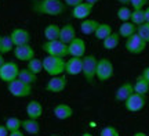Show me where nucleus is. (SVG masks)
<instances>
[{
	"mask_svg": "<svg viewBox=\"0 0 149 136\" xmlns=\"http://www.w3.org/2000/svg\"><path fill=\"white\" fill-rule=\"evenodd\" d=\"M31 8L39 16L58 17L66 11V6L62 0H32Z\"/></svg>",
	"mask_w": 149,
	"mask_h": 136,
	"instance_id": "f257e3e1",
	"label": "nucleus"
},
{
	"mask_svg": "<svg viewBox=\"0 0 149 136\" xmlns=\"http://www.w3.org/2000/svg\"><path fill=\"white\" fill-rule=\"evenodd\" d=\"M43 71L50 76H58L65 74V58L46 56L43 58Z\"/></svg>",
	"mask_w": 149,
	"mask_h": 136,
	"instance_id": "f03ea898",
	"label": "nucleus"
},
{
	"mask_svg": "<svg viewBox=\"0 0 149 136\" xmlns=\"http://www.w3.org/2000/svg\"><path fill=\"white\" fill-rule=\"evenodd\" d=\"M97 58L94 54H86L83 57V70H81V75L84 78V81L88 85H94L95 82V71H97Z\"/></svg>",
	"mask_w": 149,
	"mask_h": 136,
	"instance_id": "7ed1b4c3",
	"label": "nucleus"
},
{
	"mask_svg": "<svg viewBox=\"0 0 149 136\" xmlns=\"http://www.w3.org/2000/svg\"><path fill=\"white\" fill-rule=\"evenodd\" d=\"M42 50L47 56L59 57V58H66L68 53V44L62 43L61 40H51V42H44L42 44Z\"/></svg>",
	"mask_w": 149,
	"mask_h": 136,
	"instance_id": "20e7f679",
	"label": "nucleus"
},
{
	"mask_svg": "<svg viewBox=\"0 0 149 136\" xmlns=\"http://www.w3.org/2000/svg\"><path fill=\"white\" fill-rule=\"evenodd\" d=\"M113 72H115V67H113V63H112L109 58H98V63H97V71H95V78L100 82H107L109 81L112 76H113Z\"/></svg>",
	"mask_w": 149,
	"mask_h": 136,
	"instance_id": "39448f33",
	"label": "nucleus"
},
{
	"mask_svg": "<svg viewBox=\"0 0 149 136\" xmlns=\"http://www.w3.org/2000/svg\"><path fill=\"white\" fill-rule=\"evenodd\" d=\"M7 90L10 92L11 96L18 97V99L29 97L32 94V86L21 82L19 79H14V81L8 82L7 83Z\"/></svg>",
	"mask_w": 149,
	"mask_h": 136,
	"instance_id": "423d86ee",
	"label": "nucleus"
},
{
	"mask_svg": "<svg viewBox=\"0 0 149 136\" xmlns=\"http://www.w3.org/2000/svg\"><path fill=\"white\" fill-rule=\"evenodd\" d=\"M146 44L142 39L138 36V33H134L133 36L126 39L124 42V49L127 50L130 54H134V56H138V54H142L146 49Z\"/></svg>",
	"mask_w": 149,
	"mask_h": 136,
	"instance_id": "0eeeda50",
	"label": "nucleus"
},
{
	"mask_svg": "<svg viewBox=\"0 0 149 136\" xmlns=\"http://www.w3.org/2000/svg\"><path fill=\"white\" fill-rule=\"evenodd\" d=\"M18 72H19V68H18V64L14 63V61H6L3 66L0 67V79L6 83L14 81L18 78Z\"/></svg>",
	"mask_w": 149,
	"mask_h": 136,
	"instance_id": "6e6552de",
	"label": "nucleus"
},
{
	"mask_svg": "<svg viewBox=\"0 0 149 136\" xmlns=\"http://www.w3.org/2000/svg\"><path fill=\"white\" fill-rule=\"evenodd\" d=\"M146 106V96H141L138 93H133L124 101V109L130 113H138Z\"/></svg>",
	"mask_w": 149,
	"mask_h": 136,
	"instance_id": "1a4fd4ad",
	"label": "nucleus"
},
{
	"mask_svg": "<svg viewBox=\"0 0 149 136\" xmlns=\"http://www.w3.org/2000/svg\"><path fill=\"white\" fill-rule=\"evenodd\" d=\"M68 86V79L65 75L51 76L50 81L46 83V90L48 93H61Z\"/></svg>",
	"mask_w": 149,
	"mask_h": 136,
	"instance_id": "9d476101",
	"label": "nucleus"
},
{
	"mask_svg": "<svg viewBox=\"0 0 149 136\" xmlns=\"http://www.w3.org/2000/svg\"><path fill=\"white\" fill-rule=\"evenodd\" d=\"M10 38L13 40L14 46H24V44H29L31 43V33L29 31L24 29V28H14L10 32Z\"/></svg>",
	"mask_w": 149,
	"mask_h": 136,
	"instance_id": "9b49d317",
	"label": "nucleus"
},
{
	"mask_svg": "<svg viewBox=\"0 0 149 136\" xmlns=\"http://www.w3.org/2000/svg\"><path fill=\"white\" fill-rule=\"evenodd\" d=\"M81 70H83V57H69L68 60H65V74L66 75H80Z\"/></svg>",
	"mask_w": 149,
	"mask_h": 136,
	"instance_id": "f8f14e48",
	"label": "nucleus"
},
{
	"mask_svg": "<svg viewBox=\"0 0 149 136\" xmlns=\"http://www.w3.org/2000/svg\"><path fill=\"white\" fill-rule=\"evenodd\" d=\"M14 57L17 60L24 61V63H28L32 58H35V49H33L31 44H24V46H15L14 47Z\"/></svg>",
	"mask_w": 149,
	"mask_h": 136,
	"instance_id": "ddd939ff",
	"label": "nucleus"
},
{
	"mask_svg": "<svg viewBox=\"0 0 149 136\" xmlns=\"http://www.w3.org/2000/svg\"><path fill=\"white\" fill-rule=\"evenodd\" d=\"M86 50H87V46H86L84 39H81V38H74L73 40L68 44L69 57H84Z\"/></svg>",
	"mask_w": 149,
	"mask_h": 136,
	"instance_id": "4468645a",
	"label": "nucleus"
},
{
	"mask_svg": "<svg viewBox=\"0 0 149 136\" xmlns=\"http://www.w3.org/2000/svg\"><path fill=\"white\" fill-rule=\"evenodd\" d=\"M93 7H94V6L83 1V3L74 6L73 8H72V17L76 18V20H80V21L87 20V18L91 16V13H93Z\"/></svg>",
	"mask_w": 149,
	"mask_h": 136,
	"instance_id": "2eb2a0df",
	"label": "nucleus"
},
{
	"mask_svg": "<svg viewBox=\"0 0 149 136\" xmlns=\"http://www.w3.org/2000/svg\"><path fill=\"white\" fill-rule=\"evenodd\" d=\"M133 93H134L133 83L131 82H124V83H122L116 89V92H115V100L120 101V103H124Z\"/></svg>",
	"mask_w": 149,
	"mask_h": 136,
	"instance_id": "dca6fc26",
	"label": "nucleus"
},
{
	"mask_svg": "<svg viewBox=\"0 0 149 136\" xmlns=\"http://www.w3.org/2000/svg\"><path fill=\"white\" fill-rule=\"evenodd\" d=\"M55 118L59 121H65V120H69L70 117L73 115V109L70 107L69 104H65V103H59L57 104L53 110Z\"/></svg>",
	"mask_w": 149,
	"mask_h": 136,
	"instance_id": "f3484780",
	"label": "nucleus"
},
{
	"mask_svg": "<svg viewBox=\"0 0 149 136\" xmlns=\"http://www.w3.org/2000/svg\"><path fill=\"white\" fill-rule=\"evenodd\" d=\"M43 104L40 101H37V100H31L29 103L26 104V115L28 118H31V120H37L43 115Z\"/></svg>",
	"mask_w": 149,
	"mask_h": 136,
	"instance_id": "a211bd4d",
	"label": "nucleus"
},
{
	"mask_svg": "<svg viewBox=\"0 0 149 136\" xmlns=\"http://www.w3.org/2000/svg\"><path fill=\"white\" fill-rule=\"evenodd\" d=\"M76 36V29L72 24H65L59 29V40L65 44H69Z\"/></svg>",
	"mask_w": 149,
	"mask_h": 136,
	"instance_id": "6ab92c4d",
	"label": "nucleus"
},
{
	"mask_svg": "<svg viewBox=\"0 0 149 136\" xmlns=\"http://www.w3.org/2000/svg\"><path fill=\"white\" fill-rule=\"evenodd\" d=\"M25 133L28 135H37L40 132V124L37 120H31V118H26V120H22V128Z\"/></svg>",
	"mask_w": 149,
	"mask_h": 136,
	"instance_id": "aec40b11",
	"label": "nucleus"
},
{
	"mask_svg": "<svg viewBox=\"0 0 149 136\" xmlns=\"http://www.w3.org/2000/svg\"><path fill=\"white\" fill-rule=\"evenodd\" d=\"M59 29L61 27L57 24H48L47 27L44 28L43 35L46 38V42H51V40H59Z\"/></svg>",
	"mask_w": 149,
	"mask_h": 136,
	"instance_id": "412c9836",
	"label": "nucleus"
},
{
	"mask_svg": "<svg viewBox=\"0 0 149 136\" xmlns=\"http://www.w3.org/2000/svg\"><path fill=\"white\" fill-rule=\"evenodd\" d=\"M98 25H100V22L95 21V20H91V18L83 20L80 22V32L83 35H94Z\"/></svg>",
	"mask_w": 149,
	"mask_h": 136,
	"instance_id": "4be33fe9",
	"label": "nucleus"
},
{
	"mask_svg": "<svg viewBox=\"0 0 149 136\" xmlns=\"http://www.w3.org/2000/svg\"><path fill=\"white\" fill-rule=\"evenodd\" d=\"M117 33H119V36H120V38L127 39V38H130V36H133L134 33H137V27L134 25L133 22H130V21L122 22V24H120V27H119Z\"/></svg>",
	"mask_w": 149,
	"mask_h": 136,
	"instance_id": "5701e85b",
	"label": "nucleus"
},
{
	"mask_svg": "<svg viewBox=\"0 0 149 136\" xmlns=\"http://www.w3.org/2000/svg\"><path fill=\"white\" fill-rule=\"evenodd\" d=\"M17 79H19L21 82L32 86V85H35L37 82V75H35L33 72H31L28 68H19V72H18V78H17Z\"/></svg>",
	"mask_w": 149,
	"mask_h": 136,
	"instance_id": "b1692460",
	"label": "nucleus"
},
{
	"mask_svg": "<svg viewBox=\"0 0 149 136\" xmlns=\"http://www.w3.org/2000/svg\"><path fill=\"white\" fill-rule=\"evenodd\" d=\"M133 87H134V93H138L141 96H146L149 93V83L141 75L137 76L135 82L133 83Z\"/></svg>",
	"mask_w": 149,
	"mask_h": 136,
	"instance_id": "393cba45",
	"label": "nucleus"
},
{
	"mask_svg": "<svg viewBox=\"0 0 149 136\" xmlns=\"http://www.w3.org/2000/svg\"><path fill=\"white\" fill-rule=\"evenodd\" d=\"M112 32H113V29H112V27L109 24H107V22H100V25L97 27L94 35H95V38L98 39V40H105Z\"/></svg>",
	"mask_w": 149,
	"mask_h": 136,
	"instance_id": "a878e982",
	"label": "nucleus"
},
{
	"mask_svg": "<svg viewBox=\"0 0 149 136\" xmlns=\"http://www.w3.org/2000/svg\"><path fill=\"white\" fill-rule=\"evenodd\" d=\"M119 43H120V36H119L117 32H112L105 40H102V46H104V49L107 50L116 49L119 46Z\"/></svg>",
	"mask_w": 149,
	"mask_h": 136,
	"instance_id": "bb28decb",
	"label": "nucleus"
},
{
	"mask_svg": "<svg viewBox=\"0 0 149 136\" xmlns=\"http://www.w3.org/2000/svg\"><path fill=\"white\" fill-rule=\"evenodd\" d=\"M14 43L11 40L10 35H1V43H0V53L4 56L7 53H11L14 50Z\"/></svg>",
	"mask_w": 149,
	"mask_h": 136,
	"instance_id": "cd10ccee",
	"label": "nucleus"
},
{
	"mask_svg": "<svg viewBox=\"0 0 149 136\" xmlns=\"http://www.w3.org/2000/svg\"><path fill=\"white\" fill-rule=\"evenodd\" d=\"M4 126L7 128V131L8 132L19 131V129L22 128V120H19L18 117H10V118L6 120Z\"/></svg>",
	"mask_w": 149,
	"mask_h": 136,
	"instance_id": "c85d7f7f",
	"label": "nucleus"
},
{
	"mask_svg": "<svg viewBox=\"0 0 149 136\" xmlns=\"http://www.w3.org/2000/svg\"><path fill=\"white\" fill-rule=\"evenodd\" d=\"M26 68L31 71V72H33L35 75H39L40 72H43V60L35 57V58H32L31 61L26 63Z\"/></svg>",
	"mask_w": 149,
	"mask_h": 136,
	"instance_id": "c756f323",
	"label": "nucleus"
},
{
	"mask_svg": "<svg viewBox=\"0 0 149 136\" xmlns=\"http://www.w3.org/2000/svg\"><path fill=\"white\" fill-rule=\"evenodd\" d=\"M130 22H133L135 27H139V25L145 24V14H144V10H133V11H131Z\"/></svg>",
	"mask_w": 149,
	"mask_h": 136,
	"instance_id": "7c9ffc66",
	"label": "nucleus"
},
{
	"mask_svg": "<svg viewBox=\"0 0 149 136\" xmlns=\"http://www.w3.org/2000/svg\"><path fill=\"white\" fill-rule=\"evenodd\" d=\"M131 11L133 10H131L128 6H120V7L117 8V11H116V16L122 22H127V21H130Z\"/></svg>",
	"mask_w": 149,
	"mask_h": 136,
	"instance_id": "2f4dec72",
	"label": "nucleus"
},
{
	"mask_svg": "<svg viewBox=\"0 0 149 136\" xmlns=\"http://www.w3.org/2000/svg\"><path fill=\"white\" fill-rule=\"evenodd\" d=\"M137 33L145 43H149V22H145L142 25L137 27Z\"/></svg>",
	"mask_w": 149,
	"mask_h": 136,
	"instance_id": "473e14b6",
	"label": "nucleus"
},
{
	"mask_svg": "<svg viewBox=\"0 0 149 136\" xmlns=\"http://www.w3.org/2000/svg\"><path fill=\"white\" fill-rule=\"evenodd\" d=\"M100 136H120V133H119V131H117L115 126L108 125V126H105V128L101 129Z\"/></svg>",
	"mask_w": 149,
	"mask_h": 136,
	"instance_id": "72a5a7b5",
	"label": "nucleus"
},
{
	"mask_svg": "<svg viewBox=\"0 0 149 136\" xmlns=\"http://www.w3.org/2000/svg\"><path fill=\"white\" fill-rule=\"evenodd\" d=\"M148 3L149 0H130V6L133 7V10H144Z\"/></svg>",
	"mask_w": 149,
	"mask_h": 136,
	"instance_id": "f704fd0d",
	"label": "nucleus"
},
{
	"mask_svg": "<svg viewBox=\"0 0 149 136\" xmlns=\"http://www.w3.org/2000/svg\"><path fill=\"white\" fill-rule=\"evenodd\" d=\"M62 1L65 3V6H66V7H72V8H73L74 6L80 4V3H83L84 0H62Z\"/></svg>",
	"mask_w": 149,
	"mask_h": 136,
	"instance_id": "c9c22d12",
	"label": "nucleus"
},
{
	"mask_svg": "<svg viewBox=\"0 0 149 136\" xmlns=\"http://www.w3.org/2000/svg\"><path fill=\"white\" fill-rule=\"evenodd\" d=\"M139 75L142 76V78H144L145 81H146V82L149 83V66H148V67H145L144 70H142V72H141Z\"/></svg>",
	"mask_w": 149,
	"mask_h": 136,
	"instance_id": "e433bc0d",
	"label": "nucleus"
},
{
	"mask_svg": "<svg viewBox=\"0 0 149 136\" xmlns=\"http://www.w3.org/2000/svg\"><path fill=\"white\" fill-rule=\"evenodd\" d=\"M10 132L7 131V128L4 125H0V136H8Z\"/></svg>",
	"mask_w": 149,
	"mask_h": 136,
	"instance_id": "4c0bfd02",
	"label": "nucleus"
},
{
	"mask_svg": "<svg viewBox=\"0 0 149 136\" xmlns=\"http://www.w3.org/2000/svg\"><path fill=\"white\" fill-rule=\"evenodd\" d=\"M8 136H25V133L19 129V131H14V132H10L8 133Z\"/></svg>",
	"mask_w": 149,
	"mask_h": 136,
	"instance_id": "58836bf2",
	"label": "nucleus"
},
{
	"mask_svg": "<svg viewBox=\"0 0 149 136\" xmlns=\"http://www.w3.org/2000/svg\"><path fill=\"white\" fill-rule=\"evenodd\" d=\"M144 14H145V22H149V6H146L144 8Z\"/></svg>",
	"mask_w": 149,
	"mask_h": 136,
	"instance_id": "ea45409f",
	"label": "nucleus"
},
{
	"mask_svg": "<svg viewBox=\"0 0 149 136\" xmlns=\"http://www.w3.org/2000/svg\"><path fill=\"white\" fill-rule=\"evenodd\" d=\"M117 3L120 6H130V0H117Z\"/></svg>",
	"mask_w": 149,
	"mask_h": 136,
	"instance_id": "a19ab883",
	"label": "nucleus"
},
{
	"mask_svg": "<svg viewBox=\"0 0 149 136\" xmlns=\"http://www.w3.org/2000/svg\"><path fill=\"white\" fill-rule=\"evenodd\" d=\"M84 1H86V3H88V4H91V6H95L100 0H84Z\"/></svg>",
	"mask_w": 149,
	"mask_h": 136,
	"instance_id": "79ce46f5",
	"label": "nucleus"
},
{
	"mask_svg": "<svg viewBox=\"0 0 149 136\" xmlns=\"http://www.w3.org/2000/svg\"><path fill=\"white\" fill-rule=\"evenodd\" d=\"M4 63H6V60H4V56H3V54H1V53H0V67L3 66Z\"/></svg>",
	"mask_w": 149,
	"mask_h": 136,
	"instance_id": "37998d69",
	"label": "nucleus"
},
{
	"mask_svg": "<svg viewBox=\"0 0 149 136\" xmlns=\"http://www.w3.org/2000/svg\"><path fill=\"white\" fill-rule=\"evenodd\" d=\"M133 136H148V135H146L145 132H135Z\"/></svg>",
	"mask_w": 149,
	"mask_h": 136,
	"instance_id": "c03bdc74",
	"label": "nucleus"
},
{
	"mask_svg": "<svg viewBox=\"0 0 149 136\" xmlns=\"http://www.w3.org/2000/svg\"><path fill=\"white\" fill-rule=\"evenodd\" d=\"M80 136H94L93 133H90V132H84V133H81Z\"/></svg>",
	"mask_w": 149,
	"mask_h": 136,
	"instance_id": "a18cd8bd",
	"label": "nucleus"
},
{
	"mask_svg": "<svg viewBox=\"0 0 149 136\" xmlns=\"http://www.w3.org/2000/svg\"><path fill=\"white\" fill-rule=\"evenodd\" d=\"M50 136H61V135H50Z\"/></svg>",
	"mask_w": 149,
	"mask_h": 136,
	"instance_id": "49530a36",
	"label": "nucleus"
},
{
	"mask_svg": "<svg viewBox=\"0 0 149 136\" xmlns=\"http://www.w3.org/2000/svg\"><path fill=\"white\" fill-rule=\"evenodd\" d=\"M0 43H1V35H0Z\"/></svg>",
	"mask_w": 149,
	"mask_h": 136,
	"instance_id": "de8ad7c7",
	"label": "nucleus"
}]
</instances>
